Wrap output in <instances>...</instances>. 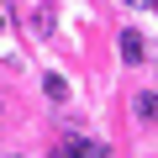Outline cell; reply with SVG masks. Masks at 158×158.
I'll list each match as a JSON object with an SVG mask.
<instances>
[{"mask_svg": "<svg viewBox=\"0 0 158 158\" xmlns=\"http://www.w3.org/2000/svg\"><path fill=\"white\" fill-rule=\"evenodd\" d=\"M142 53H148V42H142L137 32H121V58H127V63H142Z\"/></svg>", "mask_w": 158, "mask_h": 158, "instance_id": "2", "label": "cell"}, {"mask_svg": "<svg viewBox=\"0 0 158 158\" xmlns=\"http://www.w3.org/2000/svg\"><path fill=\"white\" fill-rule=\"evenodd\" d=\"M132 106H137V116H142V121H158V95H153V90H148V95H137Z\"/></svg>", "mask_w": 158, "mask_h": 158, "instance_id": "3", "label": "cell"}, {"mask_svg": "<svg viewBox=\"0 0 158 158\" xmlns=\"http://www.w3.org/2000/svg\"><path fill=\"white\" fill-rule=\"evenodd\" d=\"M53 158H111V148L106 142H90V137H74V142L53 148Z\"/></svg>", "mask_w": 158, "mask_h": 158, "instance_id": "1", "label": "cell"}, {"mask_svg": "<svg viewBox=\"0 0 158 158\" xmlns=\"http://www.w3.org/2000/svg\"><path fill=\"white\" fill-rule=\"evenodd\" d=\"M42 90H48V100H69V85H63L58 74H48V79H42Z\"/></svg>", "mask_w": 158, "mask_h": 158, "instance_id": "4", "label": "cell"}, {"mask_svg": "<svg viewBox=\"0 0 158 158\" xmlns=\"http://www.w3.org/2000/svg\"><path fill=\"white\" fill-rule=\"evenodd\" d=\"M0 27H6V16H0Z\"/></svg>", "mask_w": 158, "mask_h": 158, "instance_id": "5", "label": "cell"}]
</instances>
